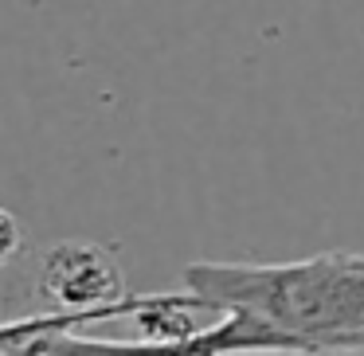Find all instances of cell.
I'll use <instances>...</instances> for the list:
<instances>
[{
  "instance_id": "3957f363",
  "label": "cell",
  "mask_w": 364,
  "mask_h": 356,
  "mask_svg": "<svg viewBox=\"0 0 364 356\" xmlns=\"http://www.w3.org/2000/svg\"><path fill=\"white\" fill-rule=\"evenodd\" d=\"M43 293L51 309H102L126 301L118 259L87 239L51 247L43 259Z\"/></svg>"
},
{
  "instance_id": "6da1fadb",
  "label": "cell",
  "mask_w": 364,
  "mask_h": 356,
  "mask_svg": "<svg viewBox=\"0 0 364 356\" xmlns=\"http://www.w3.org/2000/svg\"><path fill=\"white\" fill-rule=\"evenodd\" d=\"M184 293L228 317L255 356L364 352V254L321 251L294 262H192Z\"/></svg>"
},
{
  "instance_id": "277c9868",
  "label": "cell",
  "mask_w": 364,
  "mask_h": 356,
  "mask_svg": "<svg viewBox=\"0 0 364 356\" xmlns=\"http://www.w3.org/2000/svg\"><path fill=\"white\" fill-rule=\"evenodd\" d=\"M20 247H24V227H20L4 207H0V262H9Z\"/></svg>"
},
{
  "instance_id": "7a4b0ae2",
  "label": "cell",
  "mask_w": 364,
  "mask_h": 356,
  "mask_svg": "<svg viewBox=\"0 0 364 356\" xmlns=\"http://www.w3.org/2000/svg\"><path fill=\"white\" fill-rule=\"evenodd\" d=\"M145 293L102 309H40L0 321V356H251L247 340L228 317H212L200 333L181 340L157 337H98V325L134 317Z\"/></svg>"
}]
</instances>
